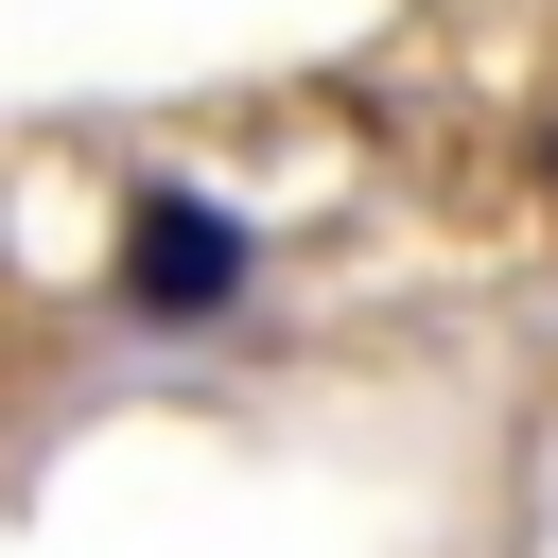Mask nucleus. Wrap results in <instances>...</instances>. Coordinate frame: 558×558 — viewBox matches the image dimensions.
<instances>
[{"instance_id":"1","label":"nucleus","mask_w":558,"mask_h":558,"mask_svg":"<svg viewBox=\"0 0 558 558\" xmlns=\"http://www.w3.org/2000/svg\"><path fill=\"white\" fill-rule=\"evenodd\" d=\"M244 279H262V227H244V209H209L192 174H140V192H122V227H105V314L209 331V314H244Z\"/></svg>"}]
</instances>
